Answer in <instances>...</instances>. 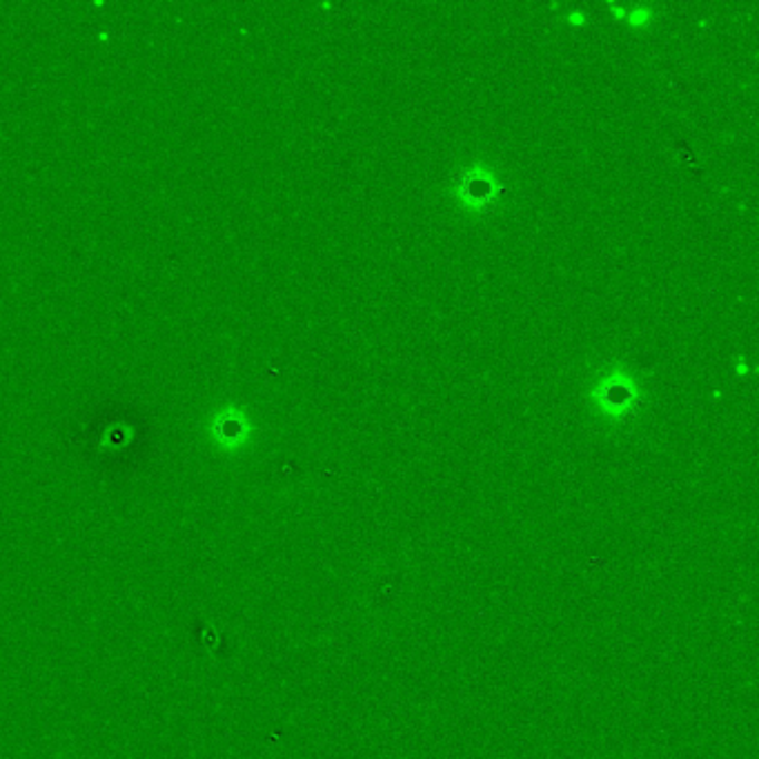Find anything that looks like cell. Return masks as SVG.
<instances>
[{
	"instance_id": "cell-1",
	"label": "cell",
	"mask_w": 759,
	"mask_h": 759,
	"mask_svg": "<svg viewBox=\"0 0 759 759\" xmlns=\"http://www.w3.org/2000/svg\"><path fill=\"white\" fill-rule=\"evenodd\" d=\"M646 16H649V11H638V13L631 16V22H633V25H642V22L646 20Z\"/></svg>"
}]
</instances>
